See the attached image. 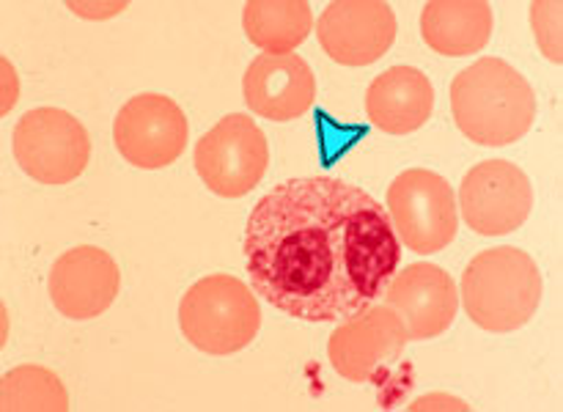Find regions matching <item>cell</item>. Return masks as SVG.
<instances>
[{"mask_svg": "<svg viewBox=\"0 0 563 412\" xmlns=\"http://www.w3.org/2000/svg\"><path fill=\"white\" fill-rule=\"evenodd\" d=\"M187 119L179 104L163 93H137L113 121V141L121 157L143 170H157L181 157L187 146Z\"/></svg>", "mask_w": 563, "mask_h": 412, "instance_id": "cell-10", "label": "cell"}, {"mask_svg": "<svg viewBox=\"0 0 563 412\" xmlns=\"http://www.w3.org/2000/svg\"><path fill=\"white\" fill-rule=\"evenodd\" d=\"M432 108L434 88L416 66H394L383 71L366 91L368 119L388 135H410L421 130Z\"/></svg>", "mask_w": 563, "mask_h": 412, "instance_id": "cell-15", "label": "cell"}, {"mask_svg": "<svg viewBox=\"0 0 563 412\" xmlns=\"http://www.w3.org/2000/svg\"><path fill=\"white\" fill-rule=\"evenodd\" d=\"M119 286L121 272L113 256L93 245L71 247L64 256L55 258L47 278L53 305L75 322L102 316L113 305Z\"/></svg>", "mask_w": 563, "mask_h": 412, "instance_id": "cell-12", "label": "cell"}, {"mask_svg": "<svg viewBox=\"0 0 563 412\" xmlns=\"http://www.w3.org/2000/svg\"><path fill=\"white\" fill-rule=\"evenodd\" d=\"M421 33L432 49L449 58L482 53L493 36L487 0H432L423 5Z\"/></svg>", "mask_w": 563, "mask_h": 412, "instance_id": "cell-16", "label": "cell"}, {"mask_svg": "<svg viewBox=\"0 0 563 412\" xmlns=\"http://www.w3.org/2000/svg\"><path fill=\"white\" fill-rule=\"evenodd\" d=\"M451 113L478 146H511L531 132L537 97L526 75L500 58H482L451 82Z\"/></svg>", "mask_w": 563, "mask_h": 412, "instance_id": "cell-2", "label": "cell"}, {"mask_svg": "<svg viewBox=\"0 0 563 412\" xmlns=\"http://www.w3.org/2000/svg\"><path fill=\"white\" fill-rule=\"evenodd\" d=\"M542 302V272L520 247L482 250L462 275V305L473 324L511 333L531 322Z\"/></svg>", "mask_w": 563, "mask_h": 412, "instance_id": "cell-3", "label": "cell"}, {"mask_svg": "<svg viewBox=\"0 0 563 412\" xmlns=\"http://www.w3.org/2000/svg\"><path fill=\"white\" fill-rule=\"evenodd\" d=\"M185 338L207 355H234L251 346L262 327L256 294L234 275H207L181 297Z\"/></svg>", "mask_w": 563, "mask_h": 412, "instance_id": "cell-4", "label": "cell"}, {"mask_svg": "<svg viewBox=\"0 0 563 412\" xmlns=\"http://www.w3.org/2000/svg\"><path fill=\"white\" fill-rule=\"evenodd\" d=\"M91 137L86 126L60 108L27 110L14 126V159L42 185H69L86 170Z\"/></svg>", "mask_w": 563, "mask_h": 412, "instance_id": "cell-6", "label": "cell"}, {"mask_svg": "<svg viewBox=\"0 0 563 412\" xmlns=\"http://www.w3.org/2000/svg\"><path fill=\"white\" fill-rule=\"evenodd\" d=\"M462 218L476 234L504 236L520 229L533 209L526 170L506 159H484L467 170L460 187Z\"/></svg>", "mask_w": 563, "mask_h": 412, "instance_id": "cell-9", "label": "cell"}, {"mask_svg": "<svg viewBox=\"0 0 563 412\" xmlns=\"http://www.w3.org/2000/svg\"><path fill=\"white\" fill-rule=\"evenodd\" d=\"M388 214L405 247L432 256L454 242L460 212L449 181L429 168H410L388 187Z\"/></svg>", "mask_w": 563, "mask_h": 412, "instance_id": "cell-5", "label": "cell"}, {"mask_svg": "<svg viewBox=\"0 0 563 412\" xmlns=\"http://www.w3.org/2000/svg\"><path fill=\"white\" fill-rule=\"evenodd\" d=\"M385 305L394 308L412 341L443 335L454 324L460 294L456 283L438 264H412L401 269L385 289Z\"/></svg>", "mask_w": 563, "mask_h": 412, "instance_id": "cell-13", "label": "cell"}, {"mask_svg": "<svg viewBox=\"0 0 563 412\" xmlns=\"http://www.w3.org/2000/svg\"><path fill=\"white\" fill-rule=\"evenodd\" d=\"M16 97H20V86H16L14 69H11L9 60L3 58V113H9Z\"/></svg>", "mask_w": 563, "mask_h": 412, "instance_id": "cell-20", "label": "cell"}, {"mask_svg": "<svg viewBox=\"0 0 563 412\" xmlns=\"http://www.w3.org/2000/svg\"><path fill=\"white\" fill-rule=\"evenodd\" d=\"M531 22L537 31V42L542 47L544 58L561 60V3H533Z\"/></svg>", "mask_w": 563, "mask_h": 412, "instance_id": "cell-19", "label": "cell"}, {"mask_svg": "<svg viewBox=\"0 0 563 412\" xmlns=\"http://www.w3.org/2000/svg\"><path fill=\"white\" fill-rule=\"evenodd\" d=\"M317 36L335 64H374L396 42L394 9L383 0H335L319 16Z\"/></svg>", "mask_w": 563, "mask_h": 412, "instance_id": "cell-11", "label": "cell"}, {"mask_svg": "<svg viewBox=\"0 0 563 412\" xmlns=\"http://www.w3.org/2000/svg\"><path fill=\"white\" fill-rule=\"evenodd\" d=\"M3 412H66L69 396L58 374L42 366L11 368L0 385Z\"/></svg>", "mask_w": 563, "mask_h": 412, "instance_id": "cell-18", "label": "cell"}, {"mask_svg": "<svg viewBox=\"0 0 563 412\" xmlns=\"http://www.w3.org/2000/svg\"><path fill=\"white\" fill-rule=\"evenodd\" d=\"M242 93L253 113L269 121H295L317 99L313 71L300 55H258L245 71Z\"/></svg>", "mask_w": 563, "mask_h": 412, "instance_id": "cell-14", "label": "cell"}, {"mask_svg": "<svg viewBox=\"0 0 563 412\" xmlns=\"http://www.w3.org/2000/svg\"><path fill=\"white\" fill-rule=\"evenodd\" d=\"M192 163L209 190L220 198H242L267 174V137L253 119L229 113L196 143Z\"/></svg>", "mask_w": 563, "mask_h": 412, "instance_id": "cell-7", "label": "cell"}, {"mask_svg": "<svg viewBox=\"0 0 563 412\" xmlns=\"http://www.w3.org/2000/svg\"><path fill=\"white\" fill-rule=\"evenodd\" d=\"M407 341L410 335L394 308L368 305L335 327L328 341V357L350 382H383L399 363Z\"/></svg>", "mask_w": 563, "mask_h": 412, "instance_id": "cell-8", "label": "cell"}, {"mask_svg": "<svg viewBox=\"0 0 563 412\" xmlns=\"http://www.w3.org/2000/svg\"><path fill=\"white\" fill-rule=\"evenodd\" d=\"M242 250L253 291L302 322H344L374 305L401 261L388 209L330 176L289 179L264 192Z\"/></svg>", "mask_w": 563, "mask_h": 412, "instance_id": "cell-1", "label": "cell"}, {"mask_svg": "<svg viewBox=\"0 0 563 412\" xmlns=\"http://www.w3.org/2000/svg\"><path fill=\"white\" fill-rule=\"evenodd\" d=\"M247 38L267 55H289L313 27L311 3L306 0H251L242 11Z\"/></svg>", "mask_w": 563, "mask_h": 412, "instance_id": "cell-17", "label": "cell"}]
</instances>
